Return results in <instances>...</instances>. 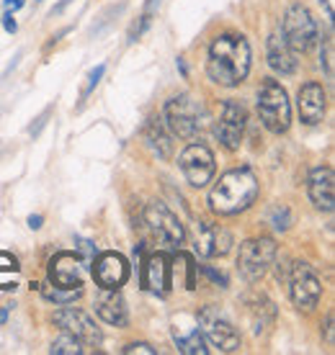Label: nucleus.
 Listing matches in <instances>:
<instances>
[{"label": "nucleus", "instance_id": "9b49d317", "mask_svg": "<svg viewBox=\"0 0 335 355\" xmlns=\"http://www.w3.org/2000/svg\"><path fill=\"white\" fill-rule=\"evenodd\" d=\"M289 293L291 302L297 304L300 309H315L320 302V278L315 275V270L307 263H294L289 270Z\"/></svg>", "mask_w": 335, "mask_h": 355}, {"label": "nucleus", "instance_id": "c756f323", "mask_svg": "<svg viewBox=\"0 0 335 355\" xmlns=\"http://www.w3.org/2000/svg\"><path fill=\"white\" fill-rule=\"evenodd\" d=\"M320 62H322V70H325L327 78H333V39H325V42H322Z\"/></svg>", "mask_w": 335, "mask_h": 355}, {"label": "nucleus", "instance_id": "6ab92c4d", "mask_svg": "<svg viewBox=\"0 0 335 355\" xmlns=\"http://www.w3.org/2000/svg\"><path fill=\"white\" fill-rule=\"evenodd\" d=\"M96 314L114 327L129 324V309H126V302L119 293V288H101V293L96 296Z\"/></svg>", "mask_w": 335, "mask_h": 355}, {"label": "nucleus", "instance_id": "f8f14e48", "mask_svg": "<svg viewBox=\"0 0 335 355\" xmlns=\"http://www.w3.org/2000/svg\"><path fill=\"white\" fill-rule=\"evenodd\" d=\"M54 322L60 324L67 335L83 343V347H98L104 343L101 329L96 327V322L90 320L83 309H60L54 314Z\"/></svg>", "mask_w": 335, "mask_h": 355}, {"label": "nucleus", "instance_id": "4c0bfd02", "mask_svg": "<svg viewBox=\"0 0 335 355\" xmlns=\"http://www.w3.org/2000/svg\"><path fill=\"white\" fill-rule=\"evenodd\" d=\"M24 3H26V0H6V10H10V13H13V10L24 8Z\"/></svg>", "mask_w": 335, "mask_h": 355}, {"label": "nucleus", "instance_id": "4468645a", "mask_svg": "<svg viewBox=\"0 0 335 355\" xmlns=\"http://www.w3.org/2000/svg\"><path fill=\"white\" fill-rule=\"evenodd\" d=\"M93 278L101 288H122L129 278V266L119 252H104L93 260Z\"/></svg>", "mask_w": 335, "mask_h": 355}, {"label": "nucleus", "instance_id": "f03ea898", "mask_svg": "<svg viewBox=\"0 0 335 355\" xmlns=\"http://www.w3.org/2000/svg\"><path fill=\"white\" fill-rule=\"evenodd\" d=\"M258 198V178L253 170L235 168L227 170L220 178V183L212 188L209 193V209L220 216H235V214L245 211L253 206Z\"/></svg>", "mask_w": 335, "mask_h": 355}, {"label": "nucleus", "instance_id": "473e14b6", "mask_svg": "<svg viewBox=\"0 0 335 355\" xmlns=\"http://www.w3.org/2000/svg\"><path fill=\"white\" fill-rule=\"evenodd\" d=\"M124 355H134V353H145V355H155L158 350L152 345H147V343H129V345L122 350Z\"/></svg>", "mask_w": 335, "mask_h": 355}, {"label": "nucleus", "instance_id": "c85d7f7f", "mask_svg": "<svg viewBox=\"0 0 335 355\" xmlns=\"http://www.w3.org/2000/svg\"><path fill=\"white\" fill-rule=\"evenodd\" d=\"M75 248L80 250V263H83V266H90V263L96 260L98 250L90 240H78V245H75Z\"/></svg>", "mask_w": 335, "mask_h": 355}, {"label": "nucleus", "instance_id": "a211bd4d", "mask_svg": "<svg viewBox=\"0 0 335 355\" xmlns=\"http://www.w3.org/2000/svg\"><path fill=\"white\" fill-rule=\"evenodd\" d=\"M335 178H333V168L327 165H320L309 173V198L315 209L330 214L335 206Z\"/></svg>", "mask_w": 335, "mask_h": 355}, {"label": "nucleus", "instance_id": "c9c22d12", "mask_svg": "<svg viewBox=\"0 0 335 355\" xmlns=\"http://www.w3.org/2000/svg\"><path fill=\"white\" fill-rule=\"evenodd\" d=\"M42 224H44V216H42V214H31V216H28V227H31V230H42Z\"/></svg>", "mask_w": 335, "mask_h": 355}, {"label": "nucleus", "instance_id": "20e7f679", "mask_svg": "<svg viewBox=\"0 0 335 355\" xmlns=\"http://www.w3.org/2000/svg\"><path fill=\"white\" fill-rule=\"evenodd\" d=\"M202 106L188 93L173 96L165 103V126L181 139H196L204 126Z\"/></svg>", "mask_w": 335, "mask_h": 355}, {"label": "nucleus", "instance_id": "412c9836", "mask_svg": "<svg viewBox=\"0 0 335 355\" xmlns=\"http://www.w3.org/2000/svg\"><path fill=\"white\" fill-rule=\"evenodd\" d=\"M196 273H199V266L194 263V258H191L188 252H178L176 250V263L170 266V275H176L178 284H183L188 291H194Z\"/></svg>", "mask_w": 335, "mask_h": 355}, {"label": "nucleus", "instance_id": "f704fd0d", "mask_svg": "<svg viewBox=\"0 0 335 355\" xmlns=\"http://www.w3.org/2000/svg\"><path fill=\"white\" fill-rule=\"evenodd\" d=\"M3 28H6L8 34H16L18 24H16V18H13V13H10V10H6V13H3Z\"/></svg>", "mask_w": 335, "mask_h": 355}, {"label": "nucleus", "instance_id": "bb28decb", "mask_svg": "<svg viewBox=\"0 0 335 355\" xmlns=\"http://www.w3.org/2000/svg\"><path fill=\"white\" fill-rule=\"evenodd\" d=\"M271 224H274L276 232H286L291 227V211L289 206H274L271 209Z\"/></svg>", "mask_w": 335, "mask_h": 355}, {"label": "nucleus", "instance_id": "ddd939ff", "mask_svg": "<svg viewBox=\"0 0 335 355\" xmlns=\"http://www.w3.org/2000/svg\"><path fill=\"white\" fill-rule=\"evenodd\" d=\"M229 248H232V234L227 230H222L220 224H196L194 252L199 258H220V255H227Z\"/></svg>", "mask_w": 335, "mask_h": 355}, {"label": "nucleus", "instance_id": "58836bf2", "mask_svg": "<svg viewBox=\"0 0 335 355\" xmlns=\"http://www.w3.org/2000/svg\"><path fill=\"white\" fill-rule=\"evenodd\" d=\"M322 6H325V13H327V18H333L335 16V0H320Z\"/></svg>", "mask_w": 335, "mask_h": 355}, {"label": "nucleus", "instance_id": "f3484780", "mask_svg": "<svg viewBox=\"0 0 335 355\" xmlns=\"http://www.w3.org/2000/svg\"><path fill=\"white\" fill-rule=\"evenodd\" d=\"M325 106H327V98L322 85L320 83H304L300 88V96H297V108H300L302 121L309 126L320 124L322 116H325Z\"/></svg>", "mask_w": 335, "mask_h": 355}, {"label": "nucleus", "instance_id": "a19ab883", "mask_svg": "<svg viewBox=\"0 0 335 355\" xmlns=\"http://www.w3.org/2000/svg\"><path fill=\"white\" fill-rule=\"evenodd\" d=\"M6 322H8V311L0 309V324H6Z\"/></svg>", "mask_w": 335, "mask_h": 355}, {"label": "nucleus", "instance_id": "ea45409f", "mask_svg": "<svg viewBox=\"0 0 335 355\" xmlns=\"http://www.w3.org/2000/svg\"><path fill=\"white\" fill-rule=\"evenodd\" d=\"M70 3H72V0H60V3H57V6H54V8H52V16H60L62 10L67 8V6H70Z\"/></svg>", "mask_w": 335, "mask_h": 355}, {"label": "nucleus", "instance_id": "b1692460", "mask_svg": "<svg viewBox=\"0 0 335 355\" xmlns=\"http://www.w3.org/2000/svg\"><path fill=\"white\" fill-rule=\"evenodd\" d=\"M21 266L10 252H0V291H10L18 286Z\"/></svg>", "mask_w": 335, "mask_h": 355}, {"label": "nucleus", "instance_id": "4be33fe9", "mask_svg": "<svg viewBox=\"0 0 335 355\" xmlns=\"http://www.w3.org/2000/svg\"><path fill=\"white\" fill-rule=\"evenodd\" d=\"M173 340H176L178 350L186 355H206L209 353V347L204 345V338H202V332H199V327H191L186 335L181 332V329L173 327Z\"/></svg>", "mask_w": 335, "mask_h": 355}, {"label": "nucleus", "instance_id": "dca6fc26", "mask_svg": "<svg viewBox=\"0 0 335 355\" xmlns=\"http://www.w3.org/2000/svg\"><path fill=\"white\" fill-rule=\"evenodd\" d=\"M170 260L165 252H152L147 255L145 266H142V286L150 288L158 296H165L170 291Z\"/></svg>", "mask_w": 335, "mask_h": 355}, {"label": "nucleus", "instance_id": "9d476101", "mask_svg": "<svg viewBox=\"0 0 335 355\" xmlns=\"http://www.w3.org/2000/svg\"><path fill=\"white\" fill-rule=\"evenodd\" d=\"M245 106L240 101H222L220 116H217V124H214V134L217 139L224 144V150L235 152L243 142V134H245Z\"/></svg>", "mask_w": 335, "mask_h": 355}, {"label": "nucleus", "instance_id": "0eeeda50", "mask_svg": "<svg viewBox=\"0 0 335 355\" xmlns=\"http://www.w3.org/2000/svg\"><path fill=\"white\" fill-rule=\"evenodd\" d=\"M284 39H286V44L294 49V52H309L312 46L320 42V31H318V24H315V18L309 13L302 3H294L289 6V10L284 13Z\"/></svg>", "mask_w": 335, "mask_h": 355}, {"label": "nucleus", "instance_id": "aec40b11", "mask_svg": "<svg viewBox=\"0 0 335 355\" xmlns=\"http://www.w3.org/2000/svg\"><path fill=\"white\" fill-rule=\"evenodd\" d=\"M265 57H268L271 70L281 72V75H294V72H297V57H294V49L286 44L284 36H279V34L268 36V42H265Z\"/></svg>", "mask_w": 335, "mask_h": 355}, {"label": "nucleus", "instance_id": "2f4dec72", "mask_svg": "<svg viewBox=\"0 0 335 355\" xmlns=\"http://www.w3.org/2000/svg\"><path fill=\"white\" fill-rule=\"evenodd\" d=\"M104 72H106V64H98V67H93V70L88 72V83H85V88H83V98L90 96V90L96 88L98 83H101V78H104Z\"/></svg>", "mask_w": 335, "mask_h": 355}, {"label": "nucleus", "instance_id": "2eb2a0df", "mask_svg": "<svg viewBox=\"0 0 335 355\" xmlns=\"http://www.w3.org/2000/svg\"><path fill=\"white\" fill-rule=\"evenodd\" d=\"M49 284L62 288H83V263L72 252H57L49 263Z\"/></svg>", "mask_w": 335, "mask_h": 355}, {"label": "nucleus", "instance_id": "1a4fd4ad", "mask_svg": "<svg viewBox=\"0 0 335 355\" xmlns=\"http://www.w3.org/2000/svg\"><path fill=\"white\" fill-rule=\"evenodd\" d=\"M178 165L183 170L188 186L204 188L206 183H212L214 173H217V162H214V152L206 147V144H188L181 157H178Z\"/></svg>", "mask_w": 335, "mask_h": 355}, {"label": "nucleus", "instance_id": "f257e3e1", "mask_svg": "<svg viewBox=\"0 0 335 355\" xmlns=\"http://www.w3.org/2000/svg\"><path fill=\"white\" fill-rule=\"evenodd\" d=\"M250 72V44L245 36L222 34L209 44L206 75L209 80L224 88H238Z\"/></svg>", "mask_w": 335, "mask_h": 355}, {"label": "nucleus", "instance_id": "cd10ccee", "mask_svg": "<svg viewBox=\"0 0 335 355\" xmlns=\"http://www.w3.org/2000/svg\"><path fill=\"white\" fill-rule=\"evenodd\" d=\"M152 13H155V10H147V8H145V13L140 16V21H137V24H134L132 28H129V36H126L129 42H137V39H140V36L145 34V31H147V26L152 24Z\"/></svg>", "mask_w": 335, "mask_h": 355}, {"label": "nucleus", "instance_id": "5701e85b", "mask_svg": "<svg viewBox=\"0 0 335 355\" xmlns=\"http://www.w3.org/2000/svg\"><path fill=\"white\" fill-rule=\"evenodd\" d=\"M145 137H147V142H150L152 152L158 155L160 160H168L170 157V152H173V144H170V137L165 134L163 124H160L158 119H152L147 129H145Z\"/></svg>", "mask_w": 335, "mask_h": 355}, {"label": "nucleus", "instance_id": "39448f33", "mask_svg": "<svg viewBox=\"0 0 335 355\" xmlns=\"http://www.w3.org/2000/svg\"><path fill=\"white\" fill-rule=\"evenodd\" d=\"M279 248L271 237H258V240H247L240 245L238 255V270L247 284H258L265 275V270L274 266Z\"/></svg>", "mask_w": 335, "mask_h": 355}, {"label": "nucleus", "instance_id": "e433bc0d", "mask_svg": "<svg viewBox=\"0 0 335 355\" xmlns=\"http://www.w3.org/2000/svg\"><path fill=\"white\" fill-rule=\"evenodd\" d=\"M325 340L333 345V314H327V320H325Z\"/></svg>", "mask_w": 335, "mask_h": 355}, {"label": "nucleus", "instance_id": "393cba45", "mask_svg": "<svg viewBox=\"0 0 335 355\" xmlns=\"http://www.w3.org/2000/svg\"><path fill=\"white\" fill-rule=\"evenodd\" d=\"M83 288H62V286H54V284H44L42 286V296H44L47 302L57 304V306H67V304L78 302Z\"/></svg>", "mask_w": 335, "mask_h": 355}, {"label": "nucleus", "instance_id": "6e6552de", "mask_svg": "<svg viewBox=\"0 0 335 355\" xmlns=\"http://www.w3.org/2000/svg\"><path fill=\"white\" fill-rule=\"evenodd\" d=\"M199 324H202V332L204 338L209 340V345L217 347L220 353H235V350H240L238 329L232 327V322L217 306H204L199 311Z\"/></svg>", "mask_w": 335, "mask_h": 355}, {"label": "nucleus", "instance_id": "423d86ee", "mask_svg": "<svg viewBox=\"0 0 335 355\" xmlns=\"http://www.w3.org/2000/svg\"><path fill=\"white\" fill-rule=\"evenodd\" d=\"M145 224L152 232V237L168 250H178L186 240V230L181 219L170 211L163 201H150L145 206Z\"/></svg>", "mask_w": 335, "mask_h": 355}, {"label": "nucleus", "instance_id": "7c9ffc66", "mask_svg": "<svg viewBox=\"0 0 335 355\" xmlns=\"http://www.w3.org/2000/svg\"><path fill=\"white\" fill-rule=\"evenodd\" d=\"M199 270H202V273L206 275V278H209L212 284L220 286V288H227V286H229V278H227V275H224V273H222V270H214L212 266H202V268H199Z\"/></svg>", "mask_w": 335, "mask_h": 355}, {"label": "nucleus", "instance_id": "7ed1b4c3", "mask_svg": "<svg viewBox=\"0 0 335 355\" xmlns=\"http://www.w3.org/2000/svg\"><path fill=\"white\" fill-rule=\"evenodd\" d=\"M258 114L271 134H284L291 124V103L281 83L263 80L258 90Z\"/></svg>", "mask_w": 335, "mask_h": 355}, {"label": "nucleus", "instance_id": "a878e982", "mask_svg": "<svg viewBox=\"0 0 335 355\" xmlns=\"http://www.w3.org/2000/svg\"><path fill=\"white\" fill-rule=\"evenodd\" d=\"M83 350H85V347H83V343H80V340H75L72 335H67V332H65V335H60V338L52 343V347H49V353H54V355H80Z\"/></svg>", "mask_w": 335, "mask_h": 355}, {"label": "nucleus", "instance_id": "72a5a7b5", "mask_svg": "<svg viewBox=\"0 0 335 355\" xmlns=\"http://www.w3.org/2000/svg\"><path fill=\"white\" fill-rule=\"evenodd\" d=\"M49 114H52V108H47V111H44V114H42V116H36V119H34V124L28 126V134H31V137H39V132L44 129L47 119H49Z\"/></svg>", "mask_w": 335, "mask_h": 355}]
</instances>
